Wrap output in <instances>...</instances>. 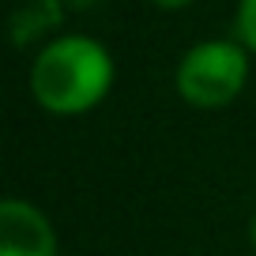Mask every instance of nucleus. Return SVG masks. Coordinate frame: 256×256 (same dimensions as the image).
Masks as SVG:
<instances>
[{"mask_svg":"<svg viewBox=\"0 0 256 256\" xmlns=\"http://www.w3.org/2000/svg\"><path fill=\"white\" fill-rule=\"evenodd\" d=\"M113 87V56L87 34L49 42L30 64V94L46 113L80 117L94 110Z\"/></svg>","mask_w":256,"mask_h":256,"instance_id":"obj_1","label":"nucleus"},{"mask_svg":"<svg viewBox=\"0 0 256 256\" xmlns=\"http://www.w3.org/2000/svg\"><path fill=\"white\" fill-rule=\"evenodd\" d=\"M248 49L238 42H200L181 56L174 76L177 94L196 110H222L245 90Z\"/></svg>","mask_w":256,"mask_h":256,"instance_id":"obj_2","label":"nucleus"},{"mask_svg":"<svg viewBox=\"0 0 256 256\" xmlns=\"http://www.w3.org/2000/svg\"><path fill=\"white\" fill-rule=\"evenodd\" d=\"M0 256H56V230L38 204L19 196L0 204Z\"/></svg>","mask_w":256,"mask_h":256,"instance_id":"obj_3","label":"nucleus"},{"mask_svg":"<svg viewBox=\"0 0 256 256\" xmlns=\"http://www.w3.org/2000/svg\"><path fill=\"white\" fill-rule=\"evenodd\" d=\"M238 38L248 53H256V0H238Z\"/></svg>","mask_w":256,"mask_h":256,"instance_id":"obj_4","label":"nucleus"},{"mask_svg":"<svg viewBox=\"0 0 256 256\" xmlns=\"http://www.w3.org/2000/svg\"><path fill=\"white\" fill-rule=\"evenodd\" d=\"M158 8H184V4H192V0H154Z\"/></svg>","mask_w":256,"mask_h":256,"instance_id":"obj_5","label":"nucleus"},{"mask_svg":"<svg viewBox=\"0 0 256 256\" xmlns=\"http://www.w3.org/2000/svg\"><path fill=\"white\" fill-rule=\"evenodd\" d=\"M248 241H252V248H256V215H252V222H248Z\"/></svg>","mask_w":256,"mask_h":256,"instance_id":"obj_6","label":"nucleus"}]
</instances>
